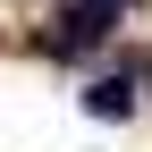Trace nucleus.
<instances>
[{"instance_id":"obj_1","label":"nucleus","mask_w":152,"mask_h":152,"mask_svg":"<svg viewBox=\"0 0 152 152\" xmlns=\"http://www.w3.org/2000/svg\"><path fill=\"white\" fill-rule=\"evenodd\" d=\"M110 17H118V9H102V0H76V9L59 17V34H51V42H59L68 59H85V51H102V42H110Z\"/></svg>"},{"instance_id":"obj_2","label":"nucleus","mask_w":152,"mask_h":152,"mask_svg":"<svg viewBox=\"0 0 152 152\" xmlns=\"http://www.w3.org/2000/svg\"><path fill=\"white\" fill-rule=\"evenodd\" d=\"M85 110L93 118H127V110H135V85H127V76H102V85L85 93Z\"/></svg>"},{"instance_id":"obj_3","label":"nucleus","mask_w":152,"mask_h":152,"mask_svg":"<svg viewBox=\"0 0 152 152\" xmlns=\"http://www.w3.org/2000/svg\"><path fill=\"white\" fill-rule=\"evenodd\" d=\"M102 9H127V0H102Z\"/></svg>"}]
</instances>
